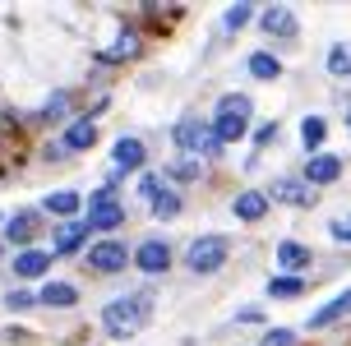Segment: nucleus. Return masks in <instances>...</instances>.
<instances>
[{"instance_id":"c756f323","label":"nucleus","mask_w":351,"mask_h":346,"mask_svg":"<svg viewBox=\"0 0 351 346\" xmlns=\"http://www.w3.org/2000/svg\"><path fill=\"white\" fill-rule=\"evenodd\" d=\"M259 346H296V332L291 328H273V332H263Z\"/></svg>"},{"instance_id":"9d476101","label":"nucleus","mask_w":351,"mask_h":346,"mask_svg":"<svg viewBox=\"0 0 351 346\" xmlns=\"http://www.w3.org/2000/svg\"><path fill=\"white\" fill-rule=\"evenodd\" d=\"M231 212H236L241 222H259L263 212H268V194H263V190H245V194H236Z\"/></svg>"},{"instance_id":"c85d7f7f","label":"nucleus","mask_w":351,"mask_h":346,"mask_svg":"<svg viewBox=\"0 0 351 346\" xmlns=\"http://www.w3.org/2000/svg\"><path fill=\"white\" fill-rule=\"evenodd\" d=\"M153 212H158V217H176V212H180V199H176V194H158V199H153Z\"/></svg>"},{"instance_id":"39448f33","label":"nucleus","mask_w":351,"mask_h":346,"mask_svg":"<svg viewBox=\"0 0 351 346\" xmlns=\"http://www.w3.org/2000/svg\"><path fill=\"white\" fill-rule=\"evenodd\" d=\"M111 226H125V208L116 199V190L102 185V190H93V199H88V231H111Z\"/></svg>"},{"instance_id":"aec40b11","label":"nucleus","mask_w":351,"mask_h":346,"mask_svg":"<svg viewBox=\"0 0 351 346\" xmlns=\"http://www.w3.org/2000/svg\"><path fill=\"white\" fill-rule=\"evenodd\" d=\"M250 74H254V79H263V84H273V79L282 74V60L273 51H254V55H250Z\"/></svg>"},{"instance_id":"412c9836","label":"nucleus","mask_w":351,"mask_h":346,"mask_svg":"<svg viewBox=\"0 0 351 346\" xmlns=\"http://www.w3.org/2000/svg\"><path fill=\"white\" fill-rule=\"evenodd\" d=\"M278 263H282V268H291V273H300V268L310 263V249H305L300 240H282L278 245Z\"/></svg>"},{"instance_id":"7ed1b4c3","label":"nucleus","mask_w":351,"mask_h":346,"mask_svg":"<svg viewBox=\"0 0 351 346\" xmlns=\"http://www.w3.org/2000/svg\"><path fill=\"white\" fill-rule=\"evenodd\" d=\"M227 259H231V240H227V236H199V240L185 249V263H190V273H194V277L217 273V268H222Z\"/></svg>"},{"instance_id":"bb28decb","label":"nucleus","mask_w":351,"mask_h":346,"mask_svg":"<svg viewBox=\"0 0 351 346\" xmlns=\"http://www.w3.org/2000/svg\"><path fill=\"white\" fill-rule=\"evenodd\" d=\"M250 18H254V10H250V5H236V10H227V18H222V28H227V33H236V28H245Z\"/></svg>"},{"instance_id":"6e6552de","label":"nucleus","mask_w":351,"mask_h":346,"mask_svg":"<svg viewBox=\"0 0 351 346\" xmlns=\"http://www.w3.org/2000/svg\"><path fill=\"white\" fill-rule=\"evenodd\" d=\"M263 33H268V37H282V42H296L300 23H296V14H291L287 5H273V10L263 14Z\"/></svg>"},{"instance_id":"72a5a7b5","label":"nucleus","mask_w":351,"mask_h":346,"mask_svg":"<svg viewBox=\"0 0 351 346\" xmlns=\"http://www.w3.org/2000/svg\"><path fill=\"white\" fill-rule=\"evenodd\" d=\"M273 138H278V121H273V125H263L259 134H254V143H259V148H268V143H273Z\"/></svg>"},{"instance_id":"f704fd0d","label":"nucleus","mask_w":351,"mask_h":346,"mask_svg":"<svg viewBox=\"0 0 351 346\" xmlns=\"http://www.w3.org/2000/svg\"><path fill=\"white\" fill-rule=\"evenodd\" d=\"M347 125H351V97H347Z\"/></svg>"},{"instance_id":"20e7f679","label":"nucleus","mask_w":351,"mask_h":346,"mask_svg":"<svg viewBox=\"0 0 351 346\" xmlns=\"http://www.w3.org/2000/svg\"><path fill=\"white\" fill-rule=\"evenodd\" d=\"M176 148H180V153H194V157H217L222 153V138H217L213 125H204L199 116H190V121L176 125Z\"/></svg>"},{"instance_id":"ddd939ff","label":"nucleus","mask_w":351,"mask_h":346,"mask_svg":"<svg viewBox=\"0 0 351 346\" xmlns=\"http://www.w3.org/2000/svg\"><path fill=\"white\" fill-rule=\"evenodd\" d=\"M93 143H97V125L74 121L70 129H65V143H60V148H65V153H84V148H93Z\"/></svg>"},{"instance_id":"f8f14e48","label":"nucleus","mask_w":351,"mask_h":346,"mask_svg":"<svg viewBox=\"0 0 351 346\" xmlns=\"http://www.w3.org/2000/svg\"><path fill=\"white\" fill-rule=\"evenodd\" d=\"M273 199H282V203H291V208H310L315 203V190L305 180H278L273 185Z\"/></svg>"},{"instance_id":"a878e982","label":"nucleus","mask_w":351,"mask_h":346,"mask_svg":"<svg viewBox=\"0 0 351 346\" xmlns=\"http://www.w3.org/2000/svg\"><path fill=\"white\" fill-rule=\"evenodd\" d=\"M65 111H70V92H56L51 102L42 106V116H37V121H47V125H51V121H60Z\"/></svg>"},{"instance_id":"423d86ee","label":"nucleus","mask_w":351,"mask_h":346,"mask_svg":"<svg viewBox=\"0 0 351 346\" xmlns=\"http://www.w3.org/2000/svg\"><path fill=\"white\" fill-rule=\"evenodd\" d=\"M88 263H93V273H121L125 263H130V254H125L121 240H102L88 249Z\"/></svg>"},{"instance_id":"4468645a","label":"nucleus","mask_w":351,"mask_h":346,"mask_svg":"<svg viewBox=\"0 0 351 346\" xmlns=\"http://www.w3.org/2000/svg\"><path fill=\"white\" fill-rule=\"evenodd\" d=\"M111 162H116L121 171H139V166H143V143H139V138H116Z\"/></svg>"},{"instance_id":"f3484780","label":"nucleus","mask_w":351,"mask_h":346,"mask_svg":"<svg viewBox=\"0 0 351 346\" xmlns=\"http://www.w3.org/2000/svg\"><path fill=\"white\" fill-rule=\"evenodd\" d=\"M37 300H42V305H51V310H70L74 300H79V291H74L70 282H47Z\"/></svg>"},{"instance_id":"5701e85b","label":"nucleus","mask_w":351,"mask_h":346,"mask_svg":"<svg viewBox=\"0 0 351 346\" xmlns=\"http://www.w3.org/2000/svg\"><path fill=\"white\" fill-rule=\"evenodd\" d=\"M79 203H84V199H79L74 190H60V194H51V199H47V212H56V217H74V212H79Z\"/></svg>"},{"instance_id":"b1692460","label":"nucleus","mask_w":351,"mask_h":346,"mask_svg":"<svg viewBox=\"0 0 351 346\" xmlns=\"http://www.w3.org/2000/svg\"><path fill=\"white\" fill-rule=\"evenodd\" d=\"M300 291H305L300 277H268V295H273V300H291V295H300Z\"/></svg>"},{"instance_id":"2f4dec72","label":"nucleus","mask_w":351,"mask_h":346,"mask_svg":"<svg viewBox=\"0 0 351 346\" xmlns=\"http://www.w3.org/2000/svg\"><path fill=\"white\" fill-rule=\"evenodd\" d=\"M139 194H143V199H148V203H153V199H158V194H162V175H153V171H148V175H143V180H139Z\"/></svg>"},{"instance_id":"4be33fe9","label":"nucleus","mask_w":351,"mask_h":346,"mask_svg":"<svg viewBox=\"0 0 351 346\" xmlns=\"http://www.w3.org/2000/svg\"><path fill=\"white\" fill-rule=\"evenodd\" d=\"M328 74L333 79H351V42H333L328 47Z\"/></svg>"},{"instance_id":"393cba45","label":"nucleus","mask_w":351,"mask_h":346,"mask_svg":"<svg viewBox=\"0 0 351 346\" xmlns=\"http://www.w3.org/2000/svg\"><path fill=\"white\" fill-rule=\"evenodd\" d=\"M324 134H328V125L319 121V116H305V121H300V138H305V148H319Z\"/></svg>"},{"instance_id":"a211bd4d","label":"nucleus","mask_w":351,"mask_h":346,"mask_svg":"<svg viewBox=\"0 0 351 346\" xmlns=\"http://www.w3.org/2000/svg\"><path fill=\"white\" fill-rule=\"evenodd\" d=\"M5 236H10L14 245H28L37 236V212H28V208H23V212H14V217H10V226H5Z\"/></svg>"},{"instance_id":"473e14b6","label":"nucleus","mask_w":351,"mask_h":346,"mask_svg":"<svg viewBox=\"0 0 351 346\" xmlns=\"http://www.w3.org/2000/svg\"><path fill=\"white\" fill-rule=\"evenodd\" d=\"M171 175H176V180H194V175H199V162H176Z\"/></svg>"},{"instance_id":"f03ea898","label":"nucleus","mask_w":351,"mask_h":346,"mask_svg":"<svg viewBox=\"0 0 351 346\" xmlns=\"http://www.w3.org/2000/svg\"><path fill=\"white\" fill-rule=\"evenodd\" d=\"M213 129H217L222 143L245 138V129H250V97L245 92H227V97L217 102V121H213Z\"/></svg>"},{"instance_id":"7c9ffc66","label":"nucleus","mask_w":351,"mask_h":346,"mask_svg":"<svg viewBox=\"0 0 351 346\" xmlns=\"http://www.w3.org/2000/svg\"><path fill=\"white\" fill-rule=\"evenodd\" d=\"M328 236H333L337 245H351V212H347V217H337V222L328 226Z\"/></svg>"},{"instance_id":"2eb2a0df","label":"nucleus","mask_w":351,"mask_h":346,"mask_svg":"<svg viewBox=\"0 0 351 346\" xmlns=\"http://www.w3.org/2000/svg\"><path fill=\"white\" fill-rule=\"evenodd\" d=\"M139 33H134V28H125L121 37H116V47H106V51H97V60H134V55H139Z\"/></svg>"},{"instance_id":"dca6fc26","label":"nucleus","mask_w":351,"mask_h":346,"mask_svg":"<svg viewBox=\"0 0 351 346\" xmlns=\"http://www.w3.org/2000/svg\"><path fill=\"white\" fill-rule=\"evenodd\" d=\"M51 268V254H42V249H19L14 254V273L19 277H42Z\"/></svg>"},{"instance_id":"6ab92c4d","label":"nucleus","mask_w":351,"mask_h":346,"mask_svg":"<svg viewBox=\"0 0 351 346\" xmlns=\"http://www.w3.org/2000/svg\"><path fill=\"white\" fill-rule=\"evenodd\" d=\"M84 236H88V222H65L56 231V254H74L84 245Z\"/></svg>"},{"instance_id":"f257e3e1","label":"nucleus","mask_w":351,"mask_h":346,"mask_svg":"<svg viewBox=\"0 0 351 346\" xmlns=\"http://www.w3.org/2000/svg\"><path fill=\"white\" fill-rule=\"evenodd\" d=\"M148 319H153V291H130V295L106 300L102 332L111 342H130V337H139V332L148 328Z\"/></svg>"},{"instance_id":"cd10ccee","label":"nucleus","mask_w":351,"mask_h":346,"mask_svg":"<svg viewBox=\"0 0 351 346\" xmlns=\"http://www.w3.org/2000/svg\"><path fill=\"white\" fill-rule=\"evenodd\" d=\"M5 305H10V310H33L37 295H33V291H23V286H14V291L5 295Z\"/></svg>"},{"instance_id":"9b49d317","label":"nucleus","mask_w":351,"mask_h":346,"mask_svg":"<svg viewBox=\"0 0 351 346\" xmlns=\"http://www.w3.org/2000/svg\"><path fill=\"white\" fill-rule=\"evenodd\" d=\"M342 314H351V286H347V291H337L333 300L324 305V310H315V314H310V328H328V323H337Z\"/></svg>"},{"instance_id":"1a4fd4ad","label":"nucleus","mask_w":351,"mask_h":346,"mask_svg":"<svg viewBox=\"0 0 351 346\" xmlns=\"http://www.w3.org/2000/svg\"><path fill=\"white\" fill-rule=\"evenodd\" d=\"M337 175H342V157L333 153H319L305 162V185H333Z\"/></svg>"},{"instance_id":"0eeeda50","label":"nucleus","mask_w":351,"mask_h":346,"mask_svg":"<svg viewBox=\"0 0 351 346\" xmlns=\"http://www.w3.org/2000/svg\"><path fill=\"white\" fill-rule=\"evenodd\" d=\"M134 268H143V273H167L171 268V249H167V240H143L139 249H134Z\"/></svg>"}]
</instances>
